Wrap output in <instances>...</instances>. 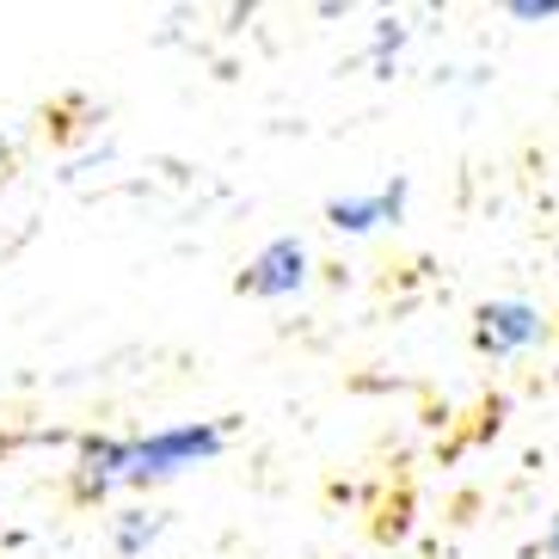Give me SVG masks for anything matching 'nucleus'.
<instances>
[{"instance_id": "2", "label": "nucleus", "mask_w": 559, "mask_h": 559, "mask_svg": "<svg viewBox=\"0 0 559 559\" xmlns=\"http://www.w3.org/2000/svg\"><path fill=\"white\" fill-rule=\"evenodd\" d=\"M535 345H547V313L528 296H492L474 308V350L492 362H516Z\"/></svg>"}, {"instance_id": "3", "label": "nucleus", "mask_w": 559, "mask_h": 559, "mask_svg": "<svg viewBox=\"0 0 559 559\" xmlns=\"http://www.w3.org/2000/svg\"><path fill=\"white\" fill-rule=\"evenodd\" d=\"M308 283H313V247L301 234H271L247 259V271L234 277V289L252 301H296Z\"/></svg>"}, {"instance_id": "7", "label": "nucleus", "mask_w": 559, "mask_h": 559, "mask_svg": "<svg viewBox=\"0 0 559 559\" xmlns=\"http://www.w3.org/2000/svg\"><path fill=\"white\" fill-rule=\"evenodd\" d=\"M504 13L516 19V25H554V19H559V0H510Z\"/></svg>"}, {"instance_id": "1", "label": "nucleus", "mask_w": 559, "mask_h": 559, "mask_svg": "<svg viewBox=\"0 0 559 559\" xmlns=\"http://www.w3.org/2000/svg\"><path fill=\"white\" fill-rule=\"evenodd\" d=\"M222 455H228L222 418H185V425H160L142 437H105L99 430V437H81V449H74V498L105 504L117 492H154V486H173Z\"/></svg>"}, {"instance_id": "8", "label": "nucleus", "mask_w": 559, "mask_h": 559, "mask_svg": "<svg viewBox=\"0 0 559 559\" xmlns=\"http://www.w3.org/2000/svg\"><path fill=\"white\" fill-rule=\"evenodd\" d=\"M528 559H559V510L547 516V528L535 535V547H528Z\"/></svg>"}, {"instance_id": "6", "label": "nucleus", "mask_w": 559, "mask_h": 559, "mask_svg": "<svg viewBox=\"0 0 559 559\" xmlns=\"http://www.w3.org/2000/svg\"><path fill=\"white\" fill-rule=\"evenodd\" d=\"M406 44H412L406 19H376V32H369V68H381V74H388V68L400 62V50H406Z\"/></svg>"}, {"instance_id": "4", "label": "nucleus", "mask_w": 559, "mask_h": 559, "mask_svg": "<svg viewBox=\"0 0 559 559\" xmlns=\"http://www.w3.org/2000/svg\"><path fill=\"white\" fill-rule=\"evenodd\" d=\"M412 203L406 179H381L376 191H345V198H326V228L345 234V240H369L381 228H400Z\"/></svg>"}, {"instance_id": "5", "label": "nucleus", "mask_w": 559, "mask_h": 559, "mask_svg": "<svg viewBox=\"0 0 559 559\" xmlns=\"http://www.w3.org/2000/svg\"><path fill=\"white\" fill-rule=\"evenodd\" d=\"M166 535V516L154 504H130L111 516V554L117 559H148Z\"/></svg>"}, {"instance_id": "9", "label": "nucleus", "mask_w": 559, "mask_h": 559, "mask_svg": "<svg viewBox=\"0 0 559 559\" xmlns=\"http://www.w3.org/2000/svg\"><path fill=\"white\" fill-rule=\"evenodd\" d=\"M7 148H13V142H7V135H0V160H7Z\"/></svg>"}]
</instances>
